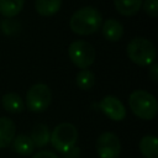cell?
<instances>
[{
	"instance_id": "3",
	"label": "cell",
	"mask_w": 158,
	"mask_h": 158,
	"mask_svg": "<svg viewBox=\"0 0 158 158\" xmlns=\"http://www.w3.org/2000/svg\"><path fill=\"white\" fill-rule=\"evenodd\" d=\"M128 58L139 67H148L156 60V47L154 44L142 37H136L131 40L126 48Z\"/></svg>"
},
{
	"instance_id": "14",
	"label": "cell",
	"mask_w": 158,
	"mask_h": 158,
	"mask_svg": "<svg viewBox=\"0 0 158 158\" xmlns=\"http://www.w3.org/2000/svg\"><path fill=\"white\" fill-rule=\"evenodd\" d=\"M139 151L144 158H158V139L154 136H144L139 141Z\"/></svg>"
},
{
	"instance_id": "16",
	"label": "cell",
	"mask_w": 158,
	"mask_h": 158,
	"mask_svg": "<svg viewBox=\"0 0 158 158\" xmlns=\"http://www.w3.org/2000/svg\"><path fill=\"white\" fill-rule=\"evenodd\" d=\"M12 148L17 154L21 156H30L33 153L35 146L30 138V136L26 135H17L12 139Z\"/></svg>"
},
{
	"instance_id": "7",
	"label": "cell",
	"mask_w": 158,
	"mask_h": 158,
	"mask_svg": "<svg viewBox=\"0 0 158 158\" xmlns=\"http://www.w3.org/2000/svg\"><path fill=\"white\" fill-rule=\"evenodd\" d=\"M121 143L112 132H104L96 139V153L100 158H118Z\"/></svg>"
},
{
	"instance_id": "1",
	"label": "cell",
	"mask_w": 158,
	"mask_h": 158,
	"mask_svg": "<svg viewBox=\"0 0 158 158\" xmlns=\"http://www.w3.org/2000/svg\"><path fill=\"white\" fill-rule=\"evenodd\" d=\"M101 23V14L99 10L91 6H85L77 10L69 20L70 30L80 36H89L95 33L100 28Z\"/></svg>"
},
{
	"instance_id": "12",
	"label": "cell",
	"mask_w": 158,
	"mask_h": 158,
	"mask_svg": "<svg viewBox=\"0 0 158 158\" xmlns=\"http://www.w3.org/2000/svg\"><path fill=\"white\" fill-rule=\"evenodd\" d=\"M101 26H102V35L107 41L116 42L123 35V27L121 22H118L117 20L109 19L104 23H101Z\"/></svg>"
},
{
	"instance_id": "21",
	"label": "cell",
	"mask_w": 158,
	"mask_h": 158,
	"mask_svg": "<svg viewBox=\"0 0 158 158\" xmlns=\"http://www.w3.org/2000/svg\"><path fill=\"white\" fill-rule=\"evenodd\" d=\"M32 158H58V156L51 151H40L32 156Z\"/></svg>"
},
{
	"instance_id": "2",
	"label": "cell",
	"mask_w": 158,
	"mask_h": 158,
	"mask_svg": "<svg viewBox=\"0 0 158 158\" xmlns=\"http://www.w3.org/2000/svg\"><path fill=\"white\" fill-rule=\"evenodd\" d=\"M128 105L132 112L142 120H152L157 115V100L146 90L132 91L128 96Z\"/></svg>"
},
{
	"instance_id": "6",
	"label": "cell",
	"mask_w": 158,
	"mask_h": 158,
	"mask_svg": "<svg viewBox=\"0 0 158 158\" xmlns=\"http://www.w3.org/2000/svg\"><path fill=\"white\" fill-rule=\"evenodd\" d=\"M68 54L74 65L81 69L89 68L95 60V49L94 47L83 40L74 41L69 44Z\"/></svg>"
},
{
	"instance_id": "20",
	"label": "cell",
	"mask_w": 158,
	"mask_h": 158,
	"mask_svg": "<svg viewBox=\"0 0 158 158\" xmlns=\"http://www.w3.org/2000/svg\"><path fill=\"white\" fill-rule=\"evenodd\" d=\"M142 6L148 16L151 17L158 16V0H144V2H142Z\"/></svg>"
},
{
	"instance_id": "9",
	"label": "cell",
	"mask_w": 158,
	"mask_h": 158,
	"mask_svg": "<svg viewBox=\"0 0 158 158\" xmlns=\"http://www.w3.org/2000/svg\"><path fill=\"white\" fill-rule=\"evenodd\" d=\"M15 123L10 117H0V148L10 146L15 137Z\"/></svg>"
},
{
	"instance_id": "15",
	"label": "cell",
	"mask_w": 158,
	"mask_h": 158,
	"mask_svg": "<svg viewBox=\"0 0 158 158\" xmlns=\"http://www.w3.org/2000/svg\"><path fill=\"white\" fill-rule=\"evenodd\" d=\"M114 4L117 12L122 16H133L139 11L142 0H114Z\"/></svg>"
},
{
	"instance_id": "17",
	"label": "cell",
	"mask_w": 158,
	"mask_h": 158,
	"mask_svg": "<svg viewBox=\"0 0 158 158\" xmlns=\"http://www.w3.org/2000/svg\"><path fill=\"white\" fill-rule=\"evenodd\" d=\"M23 4L25 0H0V14L11 19L22 10Z\"/></svg>"
},
{
	"instance_id": "19",
	"label": "cell",
	"mask_w": 158,
	"mask_h": 158,
	"mask_svg": "<svg viewBox=\"0 0 158 158\" xmlns=\"http://www.w3.org/2000/svg\"><path fill=\"white\" fill-rule=\"evenodd\" d=\"M1 28H2L4 33L7 36L15 35L20 30V23L17 21H14V20H4L1 22Z\"/></svg>"
},
{
	"instance_id": "13",
	"label": "cell",
	"mask_w": 158,
	"mask_h": 158,
	"mask_svg": "<svg viewBox=\"0 0 158 158\" xmlns=\"http://www.w3.org/2000/svg\"><path fill=\"white\" fill-rule=\"evenodd\" d=\"M62 6V0H36V11L44 17L56 15Z\"/></svg>"
},
{
	"instance_id": "10",
	"label": "cell",
	"mask_w": 158,
	"mask_h": 158,
	"mask_svg": "<svg viewBox=\"0 0 158 158\" xmlns=\"http://www.w3.org/2000/svg\"><path fill=\"white\" fill-rule=\"evenodd\" d=\"M32 143L35 147H44L49 143V138H51V131L49 127L44 123H36L31 131V136H30Z\"/></svg>"
},
{
	"instance_id": "5",
	"label": "cell",
	"mask_w": 158,
	"mask_h": 158,
	"mask_svg": "<svg viewBox=\"0 0 158 158\" xmlns=\"http://www.w3.org/2000/svg\"><path fill=\"white\" fill-rule=\"evenodd\" d=\"M52 100V93L48 85L43 83L33 84L26 94V106L32 112L44 111Z\"/></svg>"
},
{
	"instance_id": "11",
	"label": "cell",
	"mask_w": 158,
	"mask_h": 158,
	"mask_svg": "<svg viewBox=\"0 0 158 158\" xmlns=\"http://www.w3.org/2000/svg\"><path fill=\"white\" fill-rule=\"evenodd\" d=\"M1 104L2 107L10 114H20L25 109V104L21 96L14 91L4 94V96L1 98Z\"/></svg>"
},
{
	"instance_id": "8",
	"label": "cell",
	"mask_w": 158,
	"mask_h": 158,
	"mask_svg": "<svg viewBox=\"0 0 158 158\" xmlns=\"http://www.w3.org/2000/svg\"><path fill=\"white\" fill-rule=\"evenodd\" d=\"M99 109L112 121H121L126 116V107L117 98L112 95L104 96L99 102Z\"/></svg>"
},
{
	"instance_id": "22",
	"label": "cell",
	"mask_w": 158,
	"mask_h": 158,
	"mask_svg": "<svg viewBox=\"0 0 158 158\" xmlns=\"http://www.w3.org/2000/svg\"><path fill=\"white\" fill-rule=\"evenodd\" d=\"M149 77L152 78V80L154 83L158 81V67L156 63H152L151 64V68H149Z\"/></svg>"
},
{
	"instance_id": "18",
	"label": "cell",
	"mask_w": 158,
	"mask_h": 158,
	"mask_svg": "<svg viewBox=\"0 0 158 158\" xmlns=\"http://www.w3.org/2000/svg\"><path fill=\"white\" fill-rule=\"evenodd\" d=\"M75 81H77V85L83 89V90H89L94 86V83H95V75L91 70L89 69H83L81 72H79L77 74V78H75Z\"/></svg>"
},
{
	"instance_id": "4",
	"label": "cell",
	"mask_w": 158,
	"mask_h": 158,
	"mask_svg": "<svg viewBox=\"0 0 158 158\" xmlns=\"http://www.w3.org/2000/svg\"><path fill=\"white\" fill-rule=\"evenodd\" d=\"M78 139V131L73 123L69 122H62L54 127V130L51 132V144L57 149L58 152L65 154L69 152L73 147H75Z\"/></svg>"
}]
</instances>
